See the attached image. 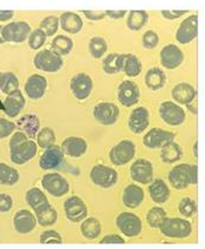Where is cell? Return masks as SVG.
Wrapping results in <instances>:
<instances>
[{"mask_svg":"<svg viewBox=\"0 0 205 249\" xmlns=\"http://www.w3.org/2000/svg\"><path fill=\"white\" fill-rule=\"evenodd\" d=\"M73 47H74V42L66 36H55L52 41V50L61 56L69 54Z\"/></svg>","mask_w":205,"mask_h":249,"instance_id":"39","label":"cell"},{"mask_svg":"<svg viewBox=\"0 0 205 249\" xmlns=\"http://www.w3.org/2000/svg\"><path fill=\"white\" fill-rule=\"evenodd\" d=\"M40 242L46 245H60L63 243V237L55 231H46L40 235Z\"/></svg>","mask_w":205,"mask_h":249,"instance_id":"47","label":"cell"},{"mask_svg":"<svg viewBox=\"0 0 205 249\" xmlns=\"http://www.w3.org/2000/svg\"><path fill=\"white\" fill-rule=\"evenodd\" d=\"M116 226L121 233L127 237H136L142 231V221L136 214L123 212L117 215Z\"/></svg>","mask_w":205,"mask_h":249,"instance_id":"7","label":"cell"},{"mask_svg":"<svg viewBox=\"0 0 205 249\" xmlns=\"http://www.w3.org/2000/svg\"><path fill=\"white\" fill-rule=\"evenodd\" d=\"M19 89V80L15 73L6 72L0 75V90L5 94H11Z\"/></svg>","mask_w":205,"mask_h":249,"instance_id":"40","label":"cell"},{"mask_svg":"<svg viewBox=\"0 0 205 249\" xmlns=\"http://www.w3.org/2000/svg\"><path fill=\"white\" fill-rule=\"evenodd\" d=\"M193 155H195V158H198V142L196 141L195 145H193Z\"/></svg>","mask_w":205,"mask_h":249,"instance_id":"56","label":"cell"},{"mask_svg":"<svg viewBox=\"0 0 205 249\" xmlns=\"http://www.w3.org/2000/svg\"><path fill=\"white\" fill-rule=\"evenodd\" d=\"M38 143L30 140L29 135L24 132H15L10 140L11 160L16 165H24L36 155Z\"/></svg>","mask_w":205,"mask_h":249,"instance_id":"1","label":"cell"},{"mask_svg":"<svg viewBox=\"0 0 205 249\" xmlns=\"http://www.w3.org/2000/svg\"><path fill=\"white\" fill-rule=\"evenodd\" d=\"M38 223L43 227H47V226H53L58 221V213L55 208L53 207L50 203L44 206L43 208L38 209L34 212Z\"/></svg>","mask_w":205,"mask_h":249,"instance_id":"32","label":"cell"},{"mask_svg":"<svg viewBox=\"0 0 205 249\" xmlns=\"http://www.w3.org/2000/svg\"><path fill=\"white\" fill-rule=\"evenodd\" d=\"M18 127L21 132L26 133L30 138H34L38 135L39 128H40V121L33 114L24 115L18 121Z\"/></svg>","mask_w":205,"mask_h":249,"instance_id":"31","label":"cell"},{"mask_svg":"<svg viewBox=\"0 0 205 249\" xmlns=\"http://www.w3.org/2000/svg\"><path fill=\"white\" fill-rule=\"evenodd\" d=\"M63 155L64 153L60 146L52 145L45 149L43 155L40 157V160H39V165H40L41 169H45V171L57 169L63 163Z\"/></svg>","mask_w":205,"mask_h":249,"instance_id":"19","label":"cell"},{"mask_svg":"<svg viewBox=\"0 0 205 249\" xmlns=\"http://www.w3.org/2000/svg\"><path fill=\"white\" fill-rule=\"evenodd\" d=\"M81 234L87 240H95L100 236L102 226L101 222L95 217H86L80 226Z\"/></svg>","mask_w":205,"mask_h":249,"instance_id":"30","label":"cell"},{"mask_svg":"<svg viewBox=\"0 0 205 249\" xmlns=\"http://www.w3.org/2000/svg\"><path fill=\"white\" fill-rule=\"evenodd\" d=\"M13 206V200L12 197L8 194H0V212L1 213H6L12 209Z\"/></svg>","mask_w":205,"mask_h":249,"instance_id":"50","label":"cell"},{"mask_svg":"<svg viewBox=\"0 0 205 249\" xmlns=\"http://www.w3.org/2000/svg\"><path fill=\"white\" fill-rule=\"evenodd\" d=\"M197 92L192 85L189 83H179L171 90V97L173 101L179 105H189L196 99Z\"/></svg>","mask_w":205,"mask_h":249,"instance_id":"24","label":"cell"},{"mask_svg":"<svg viewBox=\"0 0 205 249\" xmlns=\"http://www.w3.org/2000/svg\"><path fill=\"white\" fill-rule=\"evenodd\" d=\"M159 117L165 124L169 126H179L185 121V111L181 107V105L173 101H164L161 104L158 109Z\"/></svg>","mask_w":205,"mask_h":249,"instance_id":"8","label":"cell"},{"mask_svg":"<svg viewBox=\"0 0 205 249\" xmlns=\"http://www.w3.org/2000/svg\"><path fill=\"white\" fill-rule=\"evenodd\" d=\"M46 192L54 197H61L69 192V183L61 174L47 173L41 180Z\"/></svg>","mask_w":205,"mask_h":249,"instance_id":"11","label":"cell"},{"mask_svg":"<svg viewBox=\"0 0 205 249\" xmlns=\"http://www.w3.org/2000/svg\"><path fill=\"white\" fill-rule=\"evenodd\" d=\"M158 42H159L158 35H157L156 32H154V31H147V32L143 35L142 45L144 49L147 50L155 49L157 45H158Z\"/></svg>","mask_w":205,"mask_h":249,"instance_id":"48","label":"cell"},{"mask_svg":"<svg viewBox=\"0 0 205 249\" xmlns=\"http://www.w3.org/2000/svg\"><path fill=\"white\" fill-rule=\"evenodd\" d=\"M63 153L71 158H81L87 153L88 143L83 138L69 137L63 141L61 145Z\"/></svg>","mask_w":205,"mask_h":249,"instance_id":"23","label":"cell"},{"mask_svg":"<svg viewBox=\"0 0 205 249\" xmlns=\"http://www.w3.org/2000/svg\"><path fill=\"white\" fill-rule=\"evenodd\" d=\"M93 117L101 124L111 126L119 120L120 109L114 103L102 101V103H99L93 108Z\"/></svg>","mask_w":205,"mask_h":249,"instance_id":"9","label":"cell"},{"mask_svg":"<svg viewBox=\"0 0 205 249\" xmlns=\"http://www.w3.org/2000/svg\"><path fill=\"white\" fill-rule=\"evenodd\" d=\"M88 51L89 54H91L94 59H100L102 56H105V54L108 51V44L102 36H94L89 40L88 44Z\"/></svg>","mask_w":205,"mask_h":249,"instance_id":"41","label":"cell"},{"mask_svg":"<svg viewBox=\"0 0 205 249\" xmlns=\"http://www.w3.org/2000/svg\"><path fill=\"white\" fill-rule=\"evenodd\" d=\"M148 192L151 200L157 203V205L165 203L170 197L169 187L164 182V180L162 179H156L151 181L150 185L148 187Z\"/></svg>","mask_w":205,"mask_h":249,"instance_id":"26","label":"cell"},{"mask_svg":"<svg viewBox=\"0 0 205 249\" xmlns=\"http://www.w3.org/2000/svg\"><path fill=\"white\" fill-rule=\"evenodd\" d=\"M26 202L29 203V206L33 211H38V209L43 208L44 206L48 205V199L45 195V193L41 189L39 188H31L30 191H27L26 193Z\"/></svg>","mask_w":205,"mask_h":249,"instance_id":"35","label":"cell"},{"mask_svg":"<svg viewBox=\"0 0 205 249\" xmlns=\"http://www.w3.org/2000/svg\"><path fill=\"white\" fill-rule=\"evenodd\" d=\"M16 126L15 123L7 120V119L0 118V139L10 137L16 131Z\"/></svg>","mask_w":205,"mask_h":249,"instance_id":"49","label":"cell"},{"mask_svg":"<svg viewBox=\"0 0 205 249\" xmlns=\"http://www.w3.org/2000/svg\"><path fill=\"white\" fill-rule=\"evenodd\" d=\"M178 212L185 217H191L192 215H195L197 212V205H196L195 200H192L191 197H183L178 203Z\"/></svg>","mask_w":205,"mask_h":249,"instance_id":"45","label":"cell"},{"mask_svg":"<svg viewBox=\"0 0 205 249\" xmlns=\"http://www.w3.org/2000/svg\"><path fill=\"white\" fill-rule=\"evenodd\" d=\"M34 66L35 69L44 72L55 73L63 69V56L59 55L53 50H43L34 56Z\"/></svg>","mask_w":205,"mask_h":249,"instance_id":"6","label":"cell"},{"mask_svg":"<svg viewBox=\"0 0 205 249\" xmlns=\"http://www.w3.org/2000/svg\"><path fill=\"white\" fill-rule=\"evenodd\" d=\"M136 146L131 140H121L109 152V160L115 166H125L134 159Z\"/></svg>","mask_w":205,"mask_h":249,"instance_id":"5","label":"cell"},{"mask_svg":"<svg viewBox=\"0 0 205 249\" xmlns=\"http://www.w3.org/2000/svg\"><path fill=\"white\" fill-rule=\"evenodd\" d=\"M198 35V16L191 14L179 24L176 32V40L182 45L190 44Z\"/></svg>","mask_w":205,"mask_h":249,"instance_id":"10","label":"cell"},{"mask_svg":"<svg viewBox=\"0 0 205 249\" xmlns=\"http://www.w3.org/2000/svg\"><path fill=\"white\" fill-rule=\"evenodd\" d=\"M150 114L145 107H136L130 113L128 119V127L135 134H141L149 127Z\"/></svg>","mask_w":205,"mask_h":249,"instance_id":"20","label":"cell"},{"mask_svg":"<svg viewBox=\"0 0 205 249\" xmlns=\"http://www.w3.org/2000/svg\"><path fill=\"white\" fill-rule=\"evenodd\" d=\"M47 35L45 33L44 30L38 28L34 30L33 32H31L29 36V45L32 50H39L44 46V44L46 42Z\"/></svg>","mask_w":205,"mask_h":249,"instance_id":"46","label":"cell"},{"mask_svg":"<svg viewBox=\"0 0 205 249\" xmlns=\"http://www.w3.org/2000/svg\"><path fill=\"white\" fill-rule=\"evenodd\" d=\"M20 179L19 172L13 167L6 165V163H0V185L13 186Z\"/></svg>","mask_w":205,"mask_h":249,"instance_id":"38","label":"cell"},{"mask_svg":"<svg viewBox=\"0 0 205 249\" xmlns=\"http://www.w3.org/2000/svg\"><path fill=\"white\" fill-rule=\"evenodd\" d=\"M55 142V133L52 128H48V127H45V128L40 129L36 135V143H38L39 147L46 149L54 145Z\"/></svg>","mask_w":205,"mask_h":249,"instance_id":"42","label":"cell"},{"mask_svg":"<svg viewBox=\"0 0 205 249\" xmlns=\"http://www.w3.org/2000/svg\"><path fill=\"white\" fill-rule=\"evenodd\" d=\"M82 13L85 14L86 18L89 19L92 21H97V20H102L103 18L106 17V12L105 11H82Z\"/></svg>","mask_w":205,"mask_h":249,"instance_id":"53","label":"cell"},{"mask_svg":"<svg viewBox=\"0 0 205 249\" xmlns=\"http://www.w3.org/2000/svg\"><path fill=\"white\" fill-rule=\"evenodd\" d=\"M5 42V39L4 36H2V27L0 26V44H4Z\"/></svg>","mask_w":205,"mask_h":249,"instance_id":"57","label":"cell"},{"mask_svg":"<svg viewBox=\"0 0 205 249\" xmlns=\"http://www.w3.org/2000/svg\"><path fill=\"white\" fill-rule=\"evenodd\" d=\"M59 25H60V18L54 16H49L46 17V18L40 22V28L45 31L47 36H53L58 32Z\"/></svg>","mask_w":205,"mask_h":249,"instance_id":"44","label":"cell"},{"mask_svg":"<svg viewBox=\"0 0 205 249\" xmlns=\"http://www.w3.org/2000/svg\"><path fill=\"white\" fill-rule=\"evenodd\" d=\"M61 28L67 33L77 35L83 27V21L79 14L74 12H64L60 17Z\"/></svg>","mask_w":205,"mask_h":249,"instance_id":"28","label":"cell"},{"mask_svg":"<svg viewBox=\"0 0 205 249\" xmlns=\"http://www.w3.org/2000/svg\"><path fill=\"white\" fill-rule=\"evenodd\" d=\"M123 72L129 78H136L142 72V62L134 54H123Z\"/></svg>","mask_w":205,"mask_h":249,"instance_id":"33","label":"cell"},{"mask_svg":"<svg viewBox=\"0 0 205 249\" xmlns=\"http://www.w3.org/2000/svg\"><path fill=\"white\" fill-rule=\"evenodd\" d=\"M36 222H38V220H36L35 215L31 213L30 211H26V209L16 212L15 217H13V226L19 234H29L32 231H34Z\"/></svg>","mask_w":205,"mask_h":249,"instance_id":"21","label":"cell"},{"mask_svg":"<svg viewBox=\"0 0 205 249\" xmlns=\"http://www.w3.org/2000/svg\"><path fill=\"white\" fill-rule=\"evenodd\" d=\"M144 83L149 89L158 90L163 89L167 83V75L159 67H153L145 74Z\"/></svg>","mask_w":205,"mask_h":249,"instance_id":"29","label":"cell"},{"mask_svg":"<svg viewBox=\"0 0 205 249\" xmlns=\"http://www.w3.org/2000/svg\"><path fill=\"white\" fill-rule=\"evenodd\" d=\"M31 35V26L25 21H13L2 27V36L8 42H24Z\"/></svg>","mask_w":205,"mask_h":249,"instance_id":"17","label":"cell"},{"mask_svg":"<svg viewBox=\"0 0 205 249\" xmlns=\"http://www.w3.org/2000/svg\"><path fill=\"white\" fill-rule=\"evenodd\" d=\"M130 177L135 182L149 185L154 180V166L147 159H137L130 167Z\"/></svg>","mask_w":205,"mask_h":249,"instance_id":"15","label":"cell"},{"mask_svg":"<svg viewBox=\"0 0 205 249\" xmlns=\"http://www.w3.org/2000/svg\"><path fill=\"white\" fill-rule=\"evenodd\" d=\"M140 98H141V92L136 83L131 80H125L119 85L117 99L122 106L133 107L134 105L139 104Z\"/></svg>","mask_w":205,"mask_h":249,"instance_id":"14","label":"cell"},{"mask_svg":"<svg viewBox=\"0 0 205 249\" xmlns=\"http://www.w3.org/2000/svg\"><path fill=\"white\" fill-rule=\"evenodd\" d=\"M143 200H144V192L140 186L131 183L126 187L123 191L122 202L127 208L135 209L140 207Z\"/></svg>","mask_w":205,"mask_h":249,"instance_id":"25","label":"cell"},{"mask_svg":"<svg viewBox=\"0 0 205 249\" xmlns=\"http://www.w3.org/2000/svg\"><path fill=\"white\" fill-rule=\"evenodd\" d=\"M167 217V212L162 207H154L147 213V222L151 228H159Z\"/></svg>","mask_w":205,"mask_h":249,"instance_id":"43","label":"cell"},{"mask_svg":"<svg viewBox=\"0 0 205 249\" xmlns=\"http://www.w3.org/2000/svg\"><path fill=\"white\" fill-rule=\"evenodd\" d=\"M63 211L67 219L72 222H81L88 215V208L81 197L71 196L63 203Z\"/></svg>","mask_w":205,"mask_h":249,"instance_id":"13","label":"cell"},{"mask_svg":"<svg viewBox=\"0 0 205 249\" xmlns=\"http://www.w3.org/2000/svg\"><path fill=\"white\" fill-rule=\"evenodd\" d=\"M126 242V240L123 239L121 235H117V234H108V235H106L105 237H102L101 239L100 243H109V245H123V243Z\"/></svg>","mask_w":205,"mask_h":249,"instance_id":"52","label":"cell"},{"mask_svg":"<svg viewBox=\"0 0 205 249\" xmlns=\"http://www.w3.org/2000/svg\"><path fill=\"white\" fill-rule=\"evenodd\" d=\"M47 80L43 75L32 74L25 84V92L33 100L43 98L47 90Z\"/></svg>","mask_w":205,"mask_h":249,"instance_id":"22","label":"cell"},{"mask_svg":"<svg viewBox=\"0 0 205 249\" xmlns=\"http://www.w3.org/2000/svg\"><path fill=\"white\" fill-rule=\"evenodd\" d=\"M149 16L145 11L142 10H136L131 11L128 14L127 18V26L129 30L131 31H140L142 27H144V25L148 22Z\"/></svg>","mask_w":205,"mask_h":249,"instance_id":"37","label":"cell"},{"mask_svg":"<svg viewBox=\"0 0 205 249\" xmlns=\"http://www.w3.org/2000/svg\"><path fill=\"white\" fill-rule=\"evenodd\" d=\"M0 75H1V73H0Z\"/></svg>","mask_w":205,"mask_h":249,"instance_id":"58","label":"cell"},{"mask_svg":"<svg viewBox=\"0 0 205 249\" xmlns=\"http://www.w3.org/2000/svg\"><path fill=\"white\" fill-rule=\"evenodd\" d=\"M106 12V16L109 17V18L111 19H115V20H119V19H122L123 17L127 14V11L126 10H108V11H105Z\"/></svg>","mask_w":205,"mask_h":249,"instance_id":"54","label":"cell"},{"mask_svg":"<svg viewBox=\"0 0 205 249\" xmlns=\"http://www.w3.org/2000/svg\"><path fill=\"white\" fill-rule=\"evenodd\" d=\"M25 107V98L20 90L11 93L4 101V111L7 117L16 118Z\"/></svg>","mask_w":205,"mask_h":249,"instance_id":"27","label":"cell"},{"mask_svg":"<svg viewBox=\"0 0 205 249\" xmlns=\"http://www.w3.org/2000/svg\"><path fill=\"white\" fill-rule=\"evenodd\" d=\"M161 13L165 19H168V20H175V19L181 18V17L184 16V14H187L188 11H185V10H182V11H178V10H163Z\"/></svg>","mask_w":205,"mask_h":249,"instance_id":"51","label":"cell"},{"mask_svg":"<svg viewBox=\"0 0 205 249\" xmlns=\"http://www.w3.org/2000/svg\"><path fill=\"white\" fill-rule=\"evenodd\" d=\"M102 69L107 74H116L123 69V54L111 53L103 59Z\"/></svg>","mask_w":205,"mask_h":249,"instance_id":"36","label":"cell"},{"mask_svg":"<svg viewBox=\"0 0 205 249\" xmlns=\"http://www.w3.org/2000/svg\"><path fill=\"white\" fill-rule=\"evenodd\" d=\"M89 178H91L92 182L95 186L107 189L116 185L117 180H119V174H117L116 169H114L113 167L106 165H95L92 167Z\"/></svg>","mask_w":205,"mask_h":249,"instance_id":"4","label":"cell"},{"mask_svg":"<svg viewBox=\"0 0 205 249\" xmlns=\"http://www.w3.org/2000/svg\"><path fill=\"white\" fill-rule=\"evenodd\" d=\"M93 87V79L87 73H78L71 80V90L78 100H86L91 97Z\"/></svg>","mask_w":205,"mask_h":249,"instance_id":"16","label":"cell"},{"mask_svg":"<svg viewBox=\"0 0 205 249\" xmlns=\"http://www.w3.org/2000/svg\"><path fill=\"white\" fill-rule=\"evenodd\" d=\"M183 157V151L182 147L176 142H169L168 145L162 147L161 151V160L164 163H175L179 161Z\"/></svg>","mask_w":205,"mask_h":249,"instance_id":"34","label":"cell"},{"mask_svg":"<svg viewBox=\"0 0 205 249\" xmlns=\"http://www.w3.org/2000/svg\"><path fill=\"white\" fill-rule=\"evenodd\" d=\"M170 185L177 191H183L190 185H197L198 167L189 163H179L168 174Z\"/></svg>","mask_w":205,"mask_h":249,"instance_id":"2","label":"cell"},{"mask_svg":"<svg viewBox=\"0 0 205 249\" xmlns=\"http://www.w3.org/2000/svg\"><path fill=\"white\" fill-rule=\"evenodd\" d=\"M162 66L167 70H176L184 61V53L177 45L169 44L164 46L159 53Z\"/></svg>","mask_w":205,"mask_h":249,"instance_id":"18","label":"cell"},{"mask_svg":"<svg viewBox=\"0 0 205 249\" xmlns=\"http://www.w3.org/2000/svg\"><path fill=\"white\" fill-rule=\"evenodd\" d=\"M162 235L169 239H187L192 233V226L189 220L183 217H165L159 226Z\"/></svg>","mask_w":205,"mask_h":249,"instance_id":"3","label":"cell"},{"mask_svg":"<svg viewBox=\"0 0 205 249\" xmlns=\"http://www.w3.org/2000/svg\"><path fill=\"white\" fill-rule=\"evenodd\" d=\"M175 133L155 127L147 132V134L143 137V145L150 149L162 148L169 142H173L175 140Z\"/></svg>","mask_w":205,"mask_h":249,"instance_id":"12","label":"cell"},{"mask_svg":"<svg viewBox=\"0 0 205 249\" xmlns=\"http://www.w3.org/2000/svg\"><path fill=\"white\" fill-rule=\"evenodd\" d=\"M13 14H15L13 11H0V21L10 20L12 19Z\"/></svg>","mask_w":205,"mask_h":249,"instance_id":"55","label":"cell"}]
</instances>
